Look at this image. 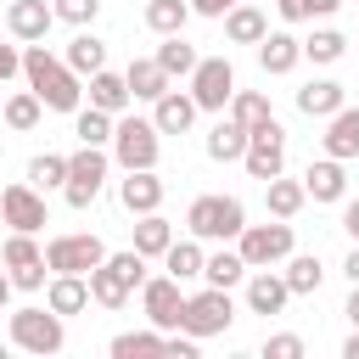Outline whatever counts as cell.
Wrapping results in <instances>:
<instances>
[{"label": "cell", "instance_id": "6da1fadb", "mask_svg": "<svg viewBox=\"0 0 359 359\" xmlns=\"http://www.w3.org/2000/svg\"><path fill=\"white\" fill-rule=\"evenodd\" d=\"M22 79H28V90H34L50 112H79V101H84L79 73H73L62 56H50L45 45H28V50H22Z\"/></svg>", "mask_w": 359, "mask_h": 359}, {"label": "cell", "instance_id": "7a4b0ae2", "mask_svg": "<svg viewBox=\"0 0 359 359\" xmlns=\"http://www.w3.org/2000/svg\"><path fill=\"white\" fill-rule=\"evenodd\" d=\"M185 230L196 241H236L247 230V208H241V196H196L185 208Z\"/></svg>", "mask_w": 359, "mask_h": 359}, {"label": "cell", "instance_id": "3957f363", "mask_svg": "<svg viewBox=\"0 0 359 359\" xmlns=\"http://www.w3.org/2000/svg\"><path fill=\"white\" fill-rule=\"evenodd\" d=\"M157 151H163V129L151 118H118V129H112L118 168H157Z\"/></svg>", "mask_w": 359, "mask_h": 359}, {"label": "cell", "instance_id": "277c9868", "mask_svg": "<svg viewBox=\"0 0 359 359\" xmlns=\"http://www.w3.org/2000/svg\"><path fill=\"white\" fill-rule=\"evenodd\" d=\"M45 264H50V275H90L95 264H107V241L90 236V230L50 236V241H45Z\"/></svg>", "mask_w": 359, "mask_h": 359}, {"label": "cell", "instance_id": "5b68a950", "mask_svg": "<svg viewBox=\"0 0 359 359\" xmlns=\"http://www.w3.org/2000/svg\"><path fill=\"white\" fill-rule=\"evenodd\" d=\"M11 342L22 348V353H62V342H67V325H62V314L45 303V309H17L11 314Z\"/></svg>", "mask_w": 359, "mask_h": 359}, {"label": "cell", "instance_id": "8992f818", "mask_svg": "<svg viewBox=\"0 0 359 359\" xmlns=\"http://www.w3.org/2000/svg\"><path fill=\"white\" fill-rule=\"evenodd\" d=\"M107 168H112V157H107L101 146H79V151L67 157V185H62L67 208H90V202L101 196V185H107Z\"/></svg>", "mask_w": 359, "mask_h": 359}, {"label": "cell", "instance_id": "52a82bcc", "mask_svg": "<svg viewBox=\"0 0 359 359\" xmlns=\"http://www.w3.org/2000/svg\"><path fill=\"white\" fill-rule=\"evenodd\" d=\"M230 320H236V303H230V286H208V292H196V297H185V314H180V331H191V337L202 342V337H219V331H230Z\"/></svg>", "mask_w": 359, "mask_h": 359}, {"label": "cell", "instance_id": "ba28073f", "mask_svg": "<svg viewBox=\"0 0 359 359\" xmlns=\"http://www.w3.org/2000/svg\"><path fill=\"white\" fill-rule=\"evenodd\" d=\"M292 224L286 219H275V224H247L241 236H236V252L252 264V269H269V264H286L292 258Z\"/></svg>", "mask_w": 359, "mask_h": 359}, {"label": "cell", "instance_id": "9c48e42d", "mask_svg": "<svg viewBox=\"0 0 359 359\" xmlns=\"http://www.w3.org/2000/svg\"><path fill=\"white\" fill-rule=\"evenodd\" d=\"M191 95H196L202 112H224L230 95H236V67H230L224 56H202L196 73H191Z\"/></svg>", "mask_w": 359, "mask_h": 359}, {"label": "cell", "instance_id": "30bf717a", "mask_svg": "<svg viewBox=\"0 0 359 359\" xmlns=\"http://www.w3.org/2000/svg\"><path fill=\"white\" fill-rule=\"evenodd\" d=\"M0 264L11 269L17 292H39V286H45V269H50V264H45V252L34 247V236H28V230H11V236H6Z\"/></svg>", "mask_w": 359, "mask_h": 359}, {"label": "cell", "instance_id": "8fae6325", "mask_svg": "<svg viewBox=\"0 0 359 359\" xmlns=\"http://www.w3.org/2000/svg\"><path fill=\"white\" fill-rule=\"evenodd\" d=\"M140 309H146V320H151L157 331H180V314H185V292H180V280H174V275H146V286H140Z\"/></svg>", "mask_w": 359, "mask_h": 359}, {"label": "cell", "instance_id": "7c38bea8", "mask_svg": "<svg viewBox=\"0 0 359 359\" xmlns=\"http://www.w3.org/2000/svg\"><path fill=\"white\" fill-rule=\"evenodd\" d=\"M241 163H247V174H252V180H275V174L286 168V129H280L275 118H269V123H258V129H252V140H247V157H241Z\"/></svg>", "mask_w": 359, "mask_h": 359}, {"label": "cell", "instance_id": "4fadbf2b", "mask_svg": "<svg viewBox=\"0 0 359 359\" xmlns=\"http://www.w3.org/2000/svg\"><path fill=\"white\" fill-rule=\"evenodd\" d=\"M0 213H6V224H11V230H28V236L50 224V213H45V191H39V185H28V180L0 191Z\"/></svg>", "mask_w": 359, "mask_h": 359}, {"label": "cell", "instance_id": "5bb4252c", "mask_svg": "<svg viewBox=\"0 0 359 359\" xmlns=\"http://www.w3.org/2000/svg\"><path fill=\"white\" fill-rule=\"evenodd\" d=\"M118 202H123L135 219H140V213H157V208H163V180H157V168H123Z\"/></svg>", "mask_w": 359, "mask_h": 359}, {"label": "cell", "instance_id": "9a60e30c", "mask_svg": "<svg viewBox=\"0 0 359 359\" xmlns=\"http://www.w3.org/2000/svg\"><path fill=\"white\" fill-rule=\"evenodd\" d=\"M196 112H202V107H196L191 90H163V95L151 101V123H157L163 135H185V129L196 123Z\"/></svg>", "mask_w": 359, "mask_h": 359}, {"label": "cell", "instance_id": "2e32d148", "mask_svg": "<svg viewBox=\"0 0 359 359\" xmlns=\"http://www.w3.org/2000/svg\"><path fill=\"white\" fill-rule=\"evenodd\" d=\"M50 22H56V6H45V0H11L6 6V28L28 45H39L50 34Z\"/></svg>", "mask_w": 359, "mask_h": 359}, {"label": "cell", "instance_id": "e0dca14e", "mask_svg": "<svg viewBox=\"0 0 359 359\" xmlns=\"http://www.w3.org/2000/svg\"><path fill=\"white\" fill-rule=\"evenodd\" d=\"M297 62H303V39H297V34L275 28V34H264V39H258V67H264V73H275V79H280V73H292Z\"/></svg>", "mask_w": 359, "mask_h": 359}, {"label": "cell", "instance_id": "ac0fdd59", "mask_svg": "<svg viewBox=\"0 0 359 359\" xmlns=\"http://www.w3.org/2000/svg\"><path fill=\"white\" fill-rule=\"evenodd\" d=\"M286 297H292L286 275H275V269H252V275H247V309H252V314H280Z\"/></svg>", "mask_w": 359, "mask_h": 359}, {"label": "cell", "instance_id": "d6986e66", "mask_svg": "<svg viewBox=\"0 0 359 359\" xmlns=\"http://www.w3.org/2000/svg\"><path fill=\"white\" fill-rule=\"evenodd\" d=\"M348 107V90L337 84V79H309L303 90H297V112H309V118H331V112H342Z\"/></svg>", "mask_w": 359, "mask_h": 359}, {"label": "cell", "instance_id": "ffe728a7", "mask_svg": "<svg viewBox=\"0 0 359 359\" xmlns=\"http://www.w3.org/2000/svg\"><path fill=\"white\" fill-rule=\"evenodd\" d=\"M247 140H252V129H247V123L219 118V123L208 129V157H213V163H241V157H247Z\"/></svg>", "mask_w": 359, "mask_h": 359}, {"label": "cell", "instance_id": "44dd1931", "mask_svg": "<svg viewBox=\"0 0 359 359\" xmlns=\"http://www.w3.org/2000/svg\"><path fill=\"white\" fill-rule=\"evenodd\" d=\"M303 185H309V196H314V202H342V196H348V174H342V157H320V163H309Z\"/></svg>", "mask_w": 359, "mask_h": 359}, {"label": "cell", "instance_id": "7402d4cb", "mask_svg": "<svg viewBox=\"0 0 359 359\" xmlns=\"http://www.w3.org/2000/svg\"><path fill=\"white\" fill-rule=\"evenodd\" d=\"M45 303L67 320V314H79V309H90L95 297H90V275H50V286H45Z\"/></svg>", "mask_w": 359, "mask_h": 359}, {"label": "cell", "instance_id": "603a6c76", "mask_svg": "<svg viewBox=\"0 0 359 359\" xmlns=\"http://www.w3.org/2000/svg\"><path fill=\"white\" fill-rule=\"evenodd\" d=\"M264 34H269L264 6H247V0H241V6H230V11H224V39H230V45H258Z\"/></svg>", "mask_w": 359, "mask_h": 359}, {"label": "cell", "instance_id": "cb8c5ba5", "mask_svg": "<svg viewBox=\"0 0 359 359\" xmlns=\"http://www.w3.org/2000/svg\"><path fill=\"white\" fill-rule=\"evenodd\" d=\"M325 157H359V107H342V112H331V123H325Z\"/></svg>", "mask_w": 359, "mask_h": 359}, {"label": "cell", "instance_id": "d4e9b609", "mask_svg": "<svg viewBox=\"0 0 359 359\" xmlns=\"http://www.w3.org/2000/svg\"><path fill=\"white\" fill-rule=\"evenodd\" d=\"M129 101H135V90H129V79H123V73H107V67H101V73H90V107H101V112H112V118H118Z\"/></svg>", "mask_w": 359, "mask_h": 359}, {"label": "cell", "instance_id": "484cf974", "mask_svg": "<svg viewBox=\"0 0 359 359\" xmlns=\"http://www.w3.org/2000/svg\"><path fill=\"white\" fill-rule=\"evenodd\" d=\"M123 79H129L135 101H157V95L168 90V73H163V62H157V56H135V62L123 67Z\"/></svg>", "mask_w": 359, "mask_h": 359}, {"label": "cell", "instance_id": "4316f807", "mask_svg": "<svg viewBox=\"0 0 359 359\" xmlns=\"http://www.w3.org/2000/svg\"><path fill=\"white\" fill-rule=\"evenodd\" d=\"M264 202H269V213L275 219H297L303 213V202H309V185L303 180H264Z\"/></svg>", "mask_w": 359, "mask_h": 359}, {"label": "cell", "instance_id": "83f0119b", "mask_svg": "<svg viewBox=\"0 0 359 359\" xmlns=\"http://www.w3.org/2000/svg\"><path fill=\"white\" fill-rule=\"evenodd\" d=\"M62 62H67L79 79H84V73H101V67H107V45H101L90 28H79V34L67 39V56H62Z\"/></svg>", "mask_w": 359, "mask_h": 359}, {"label": "cell", "instance_id": "f1b7e54d", "mask_svg": "<svg viewBox=\"0 0 359 359\" xmlns=\"http://www.w3.org/2000/svg\"><path fill=\"white\" fill-rule=\"evenodd\" d=\"M112 129H118V118L101 112V107H79V112H73V135H79V146H112Z\"/></svg>", "mask_w": 359, "mask_h": 359}, {"label": "cell", "instance_id": "f546056e", "mask_svg": "<svg viewBox=\"0 0 359 359\" xmlns=\"http://www.w3.org/2000/svg\"><path fill=\"white\" fill-rule=\"evenodd\" d=\"M168 247H174V224H168L163 213H140V224H135V252L163 258Z\"/></svg>", "mask_w": 359, "mask_h": 359}, {"label": "cell", "instance_id": "4dcf8cb0", "mask_svg": "<svg viewBox=\"0 0 359 359\" xmlns=\"http://www.w3.org/2000/svg\"><path fill=\"white\" fill-rule=\"evenodd\" d=\"M129 292H135V286H129L112 264H95V269H90V297H95L101 309H123V303H129Z\"/></svg>", "mask_w": 359, "mask_h": 359}, {"label": "cell", "instance_id": "1f68e13d", "mask_svg": "<svg viewBox=\"0 0 359 359\" xmlns=\"http://www.w3.org/2000/svg\"><path fill=\"white\" fill-rule=\"evenodd\" d=\"M280 275H286L292 297H309V292H320V280H325V269H320V258H314V252H292Z\"/></svg>", "mask_w": 359, "mask_h": 359}, {"label": "cell", "instance_id": "d6a6232c", "mask_svg": "<svg viewBox=\"0 0 359 359\" xmlns=\"http://www.w3.org/2000/svg\"><path fill=\"white\" fill-rule=\"evenodd\" d=\"M191 0H146V28L151 34H185Z\"/></svg>", "mask_w": 359, "mask_h": 359}, {"label": "cell", "instance_id": "836d02e7", "mask_svg": "<svg viewBox=\"0 0 359 359\" xmlns=\"http://www.w3.org/2000/svg\"><path fill=\"white\" fill-rule=\"evenodd\" d=\"M163 269H168L174 280H196V275L208 269V252H202L196 241H174V247L163 252Z\"/></svg>", "mask_w": 359, "mask_h": 359}, {"label": "cell", "instance_id": "e575fe53", "mask_svg": "<svg viewBox=\"0 0 359 359\" xmlns=\"http://www.w3.org/2000/svg\"><path fill=\"white\" fill-rule=\"evenodd\" d=\"M247 275H252V264H247L241 252H208V269H202L208 286H236V280H247Z\"/></svg>", "mask_w": 359, "mask_h": 359}, {"label": "cell", "instance_id": "d590c367", "mask_svg": "<svg viewBox=\"0 0 359 359\" xmlns=\"http://www.w3.org/2000/svg\"><path fill=\"white\" fill-rule=\"evenodd\" d=\"M303 56H309V62H320V67H331V62H342V56H348V39H342L337 28H314V34L303 39Z\"/></svg>", "mask_w": 359, "mask_h": 359}, {"label": "cell", "instance_id": "8d00e7d4", "mask_svg": "<svg viewBox=\"0 0 359 359\" xmlns=\"http://www.w3.org/2000/svg\"><path fill=\"white\" fill-rule=\"evenodd\" d=\"M157 62H163V73L174 79V73H196V62H202V56H196V50H191L180 34H163V45H157Z\"/></svg>", "mask_w": 359, "mask_h": 359}, {"label": "cell", "instance_id": "74e56055", "mask_svg": "<svg viewBox=\"0 0 359 359\" xmlns=\"http://www.w3.org/2000/svg\"><path fill=\"white\" fill-rule=\"evenodd\" d=\"M39 112H45V101H39L34 90H17V95H11L6 107H0V118H6L11 129H22V135H28L34 123H39Z\"/></svg>", "mask_w": 359, "mask_h": 359}, {"label": "cell", "instance_id": "f35d334b", "mask_svg": "<svg viewBox=\"0 0 359 359\" xmlns=\"http://www.w3.org/2000/svg\"><path fill=\"white\" fill-rule=\"evenodd\" d=\"M230 118L247 123V129H258V123H269L275 112H269V101H264L258 90H236V95H230Z\"/></svg>", "mask_w": 359, "mask_h": 359}, {"label": "cell", "instance_id": "ab89813d", "mask_svg": "<svg viewBox=\"0 0 359 359\" xmlns=\"http://www.w3.org/2000/svg\"><path fill=\"white\" fill-rule=\"evenodd\" d=\"M28 185H39V191H56V185H67V157H56V151H39V157L28 163Z\"/></svg>", "mask_w": 359, "mask_h": 359}, {"label": "cell", "instance_id": "60d3db41", "mask_svg": "<svg viewBox=\"0 0 359 359\" xmlns=\"http://www.w3.org/2000/svg\"><path fill=\"white\" fill-rule=\"evenodd\" d=\"M112 353H118V359H140V353H163V331H123V337H112Z\"/></svg>", "mask_w": 359, "mask_h": 359}, {"label": "cell", "instance_id": "b9f144b4", "mask_svg": "<svg viewBox=\"0 0 359 359\" xmlns=\"http://www.w3.org/2000/svg\"><path fill=\"white\" fill-rule=\"evenodd\" d=\"M286 22H314V17H331L342 0H275Z\"/></svg>", "mask_w": 359, "mask_h": 359}, {"label": "cell", "instance_id": "7bdbcfd3", "mask_svg": "<svg viewBox=\"0 0 359 359\" xmlns=\"http://www.w3.org/2000/svg\"><path fill=\"white\" fill-rule=\"evenodd\" d=\"M101 11V0H56V22H73V28H90Z\"/></svg>", "mask_w": 359, "mask_h": 359}, {"label": "cell", "instance_id": "ee69618b", "mask_svg": "<svg viewBox=\"0 0 359 359\" xmlns=\"http://www.w3.org/2000/svg\"><path fill=\"white\" fill-rule=\"evenodd\" d=\"M264 359H303V337H292V331L264 337Z\"/></svg>", "mask_w": 359, "mask_h": 359}, {"label": "cell", "instance_id": "f6af8a7d", "mask_svg": "<svg viewBox=\"0 0 359 359\" xmlns=\"http://www.w3.org/2000/svg\"><path fill=\"white\" fill-rule=\"evenodd\" d=\"M17 73H22V50H17V45H0V84L17 79Z\"/></svg>", "mask_w": 359, "mask_h": 359}, {"label": "cell", "instance_id": "bcb514c9", "mask_svg": "<svg viewBox=\"0 0 359 359\" xmlns=\"http://www.w3.org/2000/svg\"><path fill=\"white\" fill-rule=\"evenodd\" d=\"M230 6H241V0H191V11H196V17H224Z\"/></svg>", "mask_w": 359, "mask_h": 359}, {"label": "cell", "instance_id": "7dc6e473", "mask_svg": "<svg viewBox=\"0 0 359 359\" xmlns=\"http://www.w3.org/2000/svg\"><path fill=\"white\" fill-rule=\"evenodd\" d=\"M342 230L359 241V196H353V202H342Z\"/></svg>", "mask_w": 359, "mask_h": 359}, {"label": "cell", "instance_id": "c3c4849f", "mask_svg": "<svg viewBox=\"0 0 359 359\" xmlns=\"http://www.w3.org/2000/svg\"><path fill=\"white\" fill-rule=\"evenodd\" d=\"M342 275H348V280L359 286V241H353V252H348V264H342Z\"/></svg>", "mask_w": 359, "mask_h": 359}, {"label": "cell", "instance_id": "681fc988", "mask_svg": "<svg viewBox=\"0 0 359 359\" xmlns=\"http://www.w3.org/2000/svg\"><path fill=\"white\" fill-rule=\"evenodd\" d=\"M11 292H17V280H11V269H0V309L11 303Z\"/></svg>", "mask_w": 359, "mask_h": 359}, {"label": "cell", "instance_id": "f907efd6", "mask_svg": "<svg viewBox=\"0 0 359 359\" xmlns=\"http://www.w3.org/2000/svg\"><path fill=\"white\" fill-rule=\"evenodd\" d=\"M342 359H359V325H353V337L342 342Z\"/></svg>", "mask_w": 359, "mask_h": 359}, {"label": "cell", "instance_id": "816d5d0a", "mask_svg": "<svg viewBox=\"0 0 359 359\" xmlns=\"http://www.w3.org/2000/svg\"><path fill=\"white\" fill-rule=\"evenodd\" d=\"M342 314H348V320H353V325H359V286H353V292H348V309H342Z\"/></svg>", "mask_w": 359, "mask_h": 359}, {"label": "cell", "instance_id": "f5cc1de1", "mask_svg": "<svg viewBox=\"0 0 359 359\" xmlns=\"http://www.w3.org/2000/svg\"><path fill=\"white\" fill-rule=\"evenodd\" d=\"M0 224H6V213H0Z\"/></svg>", "mask_w": 359, "mask_h": 359}, {"label": "cell", "instance_id": "db71d44e", "mask_svg": "<svg viewBox=\"0 0 359 359\" xmlns=\"http://www.w3.org/2000/svg\"><path fill=\"white\" fill-rule=\"evenodd\" d=\"M0 123H6V118H0Z\"/></svg>", "mask_w": 359, "mask_h": 359}]
</instances>
